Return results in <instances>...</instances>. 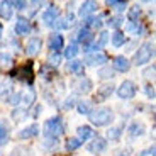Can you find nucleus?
Listing matches in <instances>:
<instances>
[{
	"mask_svg": "<svg viewBox=\"0 0 156 156\" xmlns=\"http://www.w3.org/2000/svg\"><path fill=\"white\" fill-rule=\"evenodd\" d=\"M73 24H75V16L73 14H68L66 17L61 19V22H58V26L61 29H70V27H73Z\"/></svg>",
	"mask_w": 156,
	"mask_h": 156,
	"instance_id": "obj_27",
	"label": "nucleus"
},
{
	"mask_svg": "<svg viewBox=\"0 0 156 156\" xmlns=\"http://www.w3.org/2000/svg\"><path fill=\"white\" fill-rule=\"evenodd\" d=\"M121 133H122V127H112V129H109V133H107V136H109V139L115 141V139H119Z\"/></svg>",
	"mask_w": 156,
	"mask_h": 156,
	"instance_id": "obj_38",
	"label": "nucleus"
},
{
	"mask_svg": "<svg viewBox=\"0 0 156 156\" xmlns=\"http://www.w3.org/2000/svg\"><path fill=\"white\" fill-rule=\"evenodd\" d=\"M153 55H154V44L153 43H144L139 49L136 51V55H134V65H137V66L146 65L148 61H151Z\"/></svg>",
	"mask_w": 156,
	"mask_h": 156,
	"instance_id": "obj_3",
	"label": "nucleus"
},
{
	"mask_svg": "<svg viewBox=\"0 0 156 156\" xmlns=\"http://www.w3.org/2000/svg\"><path fill=\"white\" fill-rule=\"evenodd\" d=\"M137 92V87L134 82H131V80H124V82L121 83V87L117 88V95L122 98V100H129V98H133L134 95H136Z\"/></svg>",
	"mask_w": 156,
	"mask_h": 156,
	"instance_id": "obj_4",
	"label": "nucleus"
},
{
	"mask_svg": "<svg viewBox=\"0 0 156 156\" xmlns=\"http://www.w3.org/2000/svg\"><path fill=\"white\" fill-rule=\"evenodd\" d=\"M76 92L78 94H87V92H90L92 90V82H90L88 78H82L80 82L76 83Z\"/></svg>",
	"mask_w": 156,
	"mask_h": 156,
	"instance_id": "obj_22",
	"label": "nucleus"
},
{
	"mask_svg": "<svg viewBox=\"0 0 156 156\" xmlns=\"http://www.w3.org/2000/svg\"><path fill=\"white\" fill-rule=\"evenodd\" d=\"M41 48H43V41L39 37H31L27 41V44H26V53L29 56H36L41 51Z\"/></svg>",
	"mask_w": 156,
	"mask_h": 156,
	"instance_id": "obj_10",
	"label": "nucleus"
},
{
	"mask_svg": "<svg viewBox=\"0 0 156 156\" xmlns=\"http://www.w3.org/2000/svg\"><path fill=\"white\" fill-rule=\"evenodd\" d=\"M85 24H87V27H94V29H98V27H102V22H100V19H95V17H92V16H88V17H87Z\"/></svg>",
	"mask_w": 156,
	"mask_h": 156,
	"instance_id": "obj_34",
	"label": "nucleus"
},
{
	"mask_svg": "<svg viewBox=\"0 0 156 156\" xmlns=\"http://www.w3.org/2000/svg\"><path fill=\"white\" fill-rule=\"evenodd\" d=\"M63 131H65V126H63V119L59 115L51 117L44 122V134L48 137H56L58 139V136H61Z\"/></svg>",
	"mask_w": 156,
	"mask_h": 156,
	"instance_id": "obj_2",
	"label": "nucleus"
},
{
	"mask_svg": "<svg viewBox=\"0 0 156 156\" xmlns=\"http://www.w3.org/2000/svg\"><path fill=\"white\" fill-rule=\"evenodd\" d=\"M76 131H78V139H82V141H87L94 136V129L90 126H80Z\"/></svg>",
	"mask_w": 156,
	"mask_h": 156,
	"instance_id": "obj_21",
	"label": "nucleus"
},
{
	"mask_svg": "<svg viewBox=\"0 0 156 156\" xmlns=\"http://www.w3.org/2000/svg\"><path fill=\"white\" fill-rule=\"evenodd\" d=\"M98 76H100L102 80H105V78H112L114 76V70H112V68H109V66L102 68V70L98 71Z\"/></svg>",
	"mask_w": 156,
	"mask_h": 156,
	"instance_id": "obj_39",
	"label": "nucleus"
},
{
	"mask_svg": "<svg viewBox=\"0 0 156 156\" xmlns=\"http://www.w3.org/2000/svg\"><path fill=\"white\" fill-rule=\"evenodd\" d=\"M58 16H59L58 7L51 5V7H48L46 10L43 12V20H44V24H48V26H53V20H56Z\"/></svg>",
	"mask_w": 156,
	"mask_h": 156,
	"instance_id": "obj_13",
	"label": "nucleus"
},
{
	"mask_svg": "<svg viewBox=\"0 0 156 156\" xmlns=\"http://www.w3.org/2000/svg\"><path fill=\"white\" fill-rule=\"evenodd\" d=\"M153 73H154V66L148 68V70L144 71V76H153Z\"/></svg>",
	"mask_w": 156,
	"mask_h": 156,
	"instance_id": "obj_44",
	"label": "nucleus"
},
{
	"mask_svg": "<svg viewBox=\"0 0 156 156\" xmlns=\"http://www.w3.org/2000/svg\"><path fill=\"white\" fill-rule=\"evenodd\" d=\"M73 102H75V98L73 97H70V98H66V102H65V105H63V107H65V109H71V107H73L75 105V104H73Z\"/></svg>",
	"mask_w": 156,
	"mask_h": 156,
	"instance_id": "obj_43",
	"label": "nucleus"
},
{
	"mask_svg": "<svg viewBox=\"0 0 156 156\" xmlns=\"http://www.w3.org/2000/svg\"><path fill=\"white\" fill-rule=\"evenodd\" d=\"M112 66L115 71H119V73H126V71H129V68H131V61H129L126 56H115L112 61Z\"/></svg>",
	"mask_w": 156,
	"mask_h": 156,
	"instance_id": "obj_8",
	"label": "nucleus"
},
{
	"mask_svg": "<svg viewBox=\"0 0 156 156\" xmlns=\"http://www.w3.org/2000/svg\"><path fill=\"white\" fill-rule=\"evenodd\" d=\"M129 134H131L133 137L143 136V134H144V126L141 124V122H133L131 127H129Z\"/></svg>",
	"mask_w": 156,
	"mask_h": 156,
	"instance_id": "obj_24",
	"label": "nucleus"
},
{
	"mask_svg": "<svg viewBox=\"0 0 156 156\" xmlns=\"http://www.w3.org/2000/svg\"><path fill=\"white\" fill-rule=\"evenodd\" d=\"M144 92H146V95H148L149 98H154V87H153V85H146L144 87Z\"/></svg>",
	"mask_w": 156,
	"mask_h": 156,
	"instance_id": "obj_42",
	"label": "nucleus"
},
{
	"mask_svg": "<svg viewBox=\"0 0 156 156\" xmlns=\"http://www.w3.org/2000/svg\"><path fill=\"white\" fill-rule=\"evenodd\" d=\"M27 117V110H24V109H16L14 112H12V119L16 122H20V121H24Z\"/></svg>",
	"mask_w": 156,
	"mask_h": 156,
	"instance_id": "obj_30",
	"label": "nucleus"
},
{
	"mask_svg": "<svg viewBox=\"0 0 156 156\" xmlns=\"http://www.w3.org/2000/svg\"><path fill=\"white\" fill-rule=\"evenodd\" d=\"M124 43H126L124 32H122V31H115V32H114V34H112V46L114 48H121Z\"/></svg>",
	"mask_w": 156,
	"mask_h": 156,
	"instance_id": "obj_26",
	"label": "nucleus"
},
{
	"mask_svg": "<svg viewBox=\"0 0 156 156\" xmlns=\"http://www.w3.org/2000/svg\"><path fill=\"white\" fill-rule=\"evenodd\" d=\"M76 109L80 114H83V115H90V112H92V102L90 100H82V102H78L76 104Z\"/></svg>",
	"mask_w": 156,
	"mask_h": 156,
	"instance_id": "obj_23",
	"label": "nucleus"
},
{
	"mask_svg": "<svg viewBox=\"0 0 156 156\" xmlns=\"http://www.w3.org/2000/svg\"><path fill=\"white\" fill-rule=\"evenodd\" d=\"M2 31H4V29H2V24H0V37H2Z\"/></svg>",
	"mask_w": 156,
	"mask_h": 156,
	"instance_id": "obj_46",
	"label": "nucleus"
},
{
	"mask_svg": "<svg viewBox=\"0 0 156 156\" xmlns=\"http://www.w3.org/2000/svg\"><path fill=\"white\" fill-rule=\"evenodd\" d=\"M107 24H109L110 27H114V29H119V27L122 26V17H119V16L110 17V19L107 20Z\"/></svg>",
	"mask_w": 156,
	"mask_h": 156,
	"instance_id": "obj_37",
	"label": "nucleus"
},
{
	"mask_svg": "<svg viewBox=\"0 0 156 156\" xmlns=\"http://www.w3.org/2000/svg\"><path fill=\"white\" fill-rule=\"evenodd\" d=\"M12 76L19 78V80H22V82H26V83H32V61L16 68V70L12 71Z\"/></svg>",
	"mask_w": 156,
	"mask_h": 156,
	"instance_id": "obj_5",
	"label": "nucleus"
},
{
	"mask_svg": "<svg viewBox=\"0 0 156 156\" xmlns=\"http://www.w3.org/2000/svg\"><path fill=\"white\" fill-rule=\"evenodd\" d=\"M88 151L92 153V154H100V153H104L105 151V148H107V141L104 139V137H94V141L90 143L88 146Z\"/></svg>",
	"mask_w": 156,
	"mask_h": 156,
	"instance_id": "obj_7",
	"label": "nucleus"
},
{
	"mask_svg": "<svg viewBox=\"0 0 156 156\" xmlns=\"http://www.w3.org/2000/svg\"><path fill=\"white\" fill-rule=\"evenodd\" d=\"M48 46H49L51 51L58 53V51L65 46V39H63V36L59 34V32H53V34L49 36V43H48Z\"/></svg>",
	"mask_w": 156,
	"mask_h": 156,
	"instance_id": "obj_9",
	"label": "nucleus"
},
{
	"mask_svg": "<svg viewBox=\"0 0 156 156\" xmlns=\"http://www.w3.org/2000/svg\"><path fill=\"white\" fill-rule=\"evenodd\" d=\"M59 61H61V56H59L58 53L55 55V51H53L49 56H48V65H49V66H58Z\"/></svg>",
	"mask_w": 156,
	"mask_h": 156,
	"instance_id": "obj_35",
	"label": "nucleus"
},
{
	"mask_svg": "<svg viewBox=\"0 0 156 156\" xmlns=\"http://www.w3.org/2000/svg\"><path fill=\"white\" fill-rule=\"evenodd\" d=\"M78 55V48L75 44H70L68 48H65V58L66 59H73Z\"/></svg>",
	"mask_w": 156,
	"mask_h": 156,
	"instance_id": "obj_32",
	"label": "nucleus"
},
{
	"mask_svg": "<svg viewBox=\"0 0 156 156\" xmlns=\"http://www.w3.org/2000/svg\"><path fill=\"white\" fill-rule=\"evenodd\" d=\"M119 2H121V0H107V5H109V7H115Z\"/></svg>",
	"mask_w": 156,
	"mask_h": 156,
	"instance_id": "obj_45",
	"label": "nucleus"
},
{
	"mask_svg": "<svg viewBox=\"0 0 156 156\" xmlns=\"http://www.w3.org/2000/svg\"><path fill=\"white\" fill-rule=\"evenodd\" d=\"M83 141L78 139V137H70V139L66 141V149L68 151H75V149H78L80 146H82Z\"/></svg>",
	"mask_w": 156,
	"mask_h": 156,
	"instance_id": "obj_29",
	"label": "nucleus"
},
{
	"mask_svg": "<svg viewBox=\"0 0 156 156\" xmlns=\"http://www.w3.org/2000/svg\"><path fill=\"white\" fill-rule=\"evenodd\" d=\"M12 56L10 55H7V53H2L0 55V66L2 68H10L12 66Z\"/></svg>",
	"mask_w": 156,
	"mask_h": 156,
	"instance_id": "obj_31",
	"label": "nucleus"
},
{
	"mask_svg": "<svg viewBox=\"0 0 156 156\" xmlns=\"http://www.w3.org/2000/svg\"><path fill=\"white\" fill-rule=\"evenodd\" d=\"M88 119H90V122L94 126H97V127L109 126L110 122L114 121V112L109 107H100V109H97V110H92Z\"/></svg>",
	"mask_w": 156,
	"mask_h": 156,
	"instance_id": "obj_1",
	"label": "nucleus"
},
{
	"mask_svg": "<svg viewBox=\"0 0 156 156\" xmlns=\"http://www.w3.org/2000/svg\"><path fill=\"white\" fill-rule=\"evenodd\" d=\"M29 29H31L29 19H26V17H19V19L16 20V34H17V36H24V34H27Z\"/></svg>",
	"mask_w": 156,
	"mask_h": 156,
	"instance_id": "obj_14",
	"label": "nucleus"
},
{
	"mask_svg": "<svg viewBox=\"0 0 156 156\" xmlns=\"http://www.w3.org/2000/svg\"><path fill=\"white\" fill-rule=\"evenodd\" d=\"M109 61L105 53H102V51H95L94 55H88L85 58V63L88 66H100V65H105Z\"/></svg>",
	"mask_w": 156,
	"mask_h": 156,
	"instance_id": "obj_6",
	"label": "nucleus"
},
{
	"mask_svg": "<svg viewBox=\"0 0 156 156\" xmlns=\"http://www.w3.org/2000/svg\"><path fill=\"white\" fill-rule=\"evenodd\" d=\"M76 39L80 41V43L83 44V46H87V44L94 39V34H92V31H90L88 27H82L80 31H78V36H76Z\"/></svg>",
	"mask_w": 156,
	"mask_h": 156,
	"instance_id": "obj_19",
	"label": "nucleus"
},
{
	"mask_svg": "<svg viewBox=\"0 0 156 156\" xmlns=\"http://www.w3.org/2000/svg\"><path fill=\"white\" fill-rule=\"evenodd\" d=\"M12 5V9H16V10H24V9L27 7V2L26 0H9Z\"/></svg>",
	"mask_w": 156,
	"mask_h": 156,
	"instance_id": "obj_36",
	"label": "nucleus"
},
{
	"mask_svg": "<svg viewBox=\"0 0 156 156\" xmlns=\"http://www.w3.org/2000/svg\"><path fill=\"white\" fill-rule=\"evenodd\" d=\"M141 16V9L139 5H134V7H131V10H129V20L131 22H137V17Z\"/></svg>",
	"mask_w": 156,
	"mask_h": 156,
	"instance_id": "obj_33",
	"label": "nucleus"
},
{
	"mask_svg": "<svg viewBox=\"0 0 156 156\" xmlns=\"http://www.w3.org/2000/svg\"><path fill=\"white\" fill-rule=\"evenodd\" d=\"M114 88H115L114 85H104V87H100V88L97 90V94H95V100H97V102H105L107 98L114 94Z\"/></svg>",
	"mask_w": 156,
	"mask_h": 156,
	"instance_id": "obj_12",
	"label": "nucleus"
},
{
	"mask_svg": "<svg viewBox=\"0 0 156 156\" xmlns=\"http://www.w3.org/2000/svg\"><path fill=\"white\" fill-rule=\"evenodd\" d=\"M126 31H127L129 34H134V36H143L144 27H143V24H139V22H129L127 26H126Z\"/></svg>",
	"mask_w": 156,
	"mask_h": 156,
	"instance_id": "obj_20",
	"label": "nucleus"
},
{
	"mask_svg": "<svg viewBox=\"0 0 156 156\" xmlns=\"http://www.w3.org/2000/svg\"><path fill=\"white\" fill-rule=\"evenodd\" d=\"M10 95H12V83L10 82L0 83V97L4 98V100H9Z\"/></svg>",
	"mask_w": 156,
	"mask_h": 156,
	"instance_id": "obj_25",
	"label": "nucleus"
},
{
	"mask_svg": "<svg viewBox=\"0 0 156 156\" xmlns=\"http://www.w3.org/2000/svg\"><path fill=\"white\" fill-rule=\"evenodd\" d=\"M9 137H10V127H9L7 121L0 119V148L4 144H7Z\"/></svg>",
	"mask_w": 156,
	"mask_h": 156,
	"instance_id": "obj_15",
	"label": "nucleus"
},
{
	"mask_svg": "<svg viewBox=\"0 0 156 156\" xmlns=\"http://www.w3.org/2000/svg\"><path fill=\"white\" fill-rule=\"evenodd\" d=\"M20 100H22V94H20V92L14 94V92H12V95L9 97V100H7V102H9V104H12V105H19Z\"/></svg>",
	"mask_w": 156,
	"mask_h": 156,
	"instance_id": "obj_40",
	"label": "nucleus"
},
{
	"mask_svg": "<svg viewBox=\"0 0 156 156\" xmlns=\"http://www.w3.org/2000/svg\"><path fill=\"white\" fill-rule=\"evenodd\" d=\"M12 14H14V9H12L10 2H9V0H4V2L0 4V19L10 20L12 19Z\"/></svg>",
	"mask_w": 156,
	"mask_h": 156,
	"instance_id": "obj_16",
	"label": "nucleus"
},
{
	"mask_svg": "<svg viewBox=\"0 0 156 156\" xmlns=\"http://www.w3.org/2000/svg\"><path fill=\"white\" fill-rule=\"evenodd\" d=\"M66 70L70 71V73H75L78 75V76H82L83 75V63L78 61V59H70L66 65Z\"/></svg>",
	"mask_w": 156,
	"mask_h": 156,
	"instance_id": "obj_18",
	"label": "nucleus"
},
{
	"mask_svg": "<svg viewBox=\"0 0 156 156\" xmlns=\"http://www.w3.org/2000/svg\"><path fill=\"white\" fill-rule=\"evenodd\" d=\"M98 7L97 0H87V2H83V5L80 7V10H78V16L80 17H88L92 12H95Z\"/></svg>",
	"mask_w": 156,
	"mask_h": 156,
	"instance_id": "obj_11",
	"label": "nucleus"
},
{
	"mask_svg": "<svg viewBox=\"0 0 156 156\" xmlns=\"http://www.w3.org/2000/svg\"><path fill=\"white\" fill-rule=\"evenodd\" d=\"M39 134V126L37 124H31L29 127H24L19 133V139H29V137H34Z\"/></svg>",
	"mask_w": 156,
	"mask_h": 156,
	"instance_id": "obj_17",
	"label": "nucleus"
},
{
	"mask_svg": "<svg viewBox=\"0 0 156 156\" xmlns=\"http://www.w3.org/2000/svg\"><path fill=\"white\" fill-rule=\"evenodd\" d=\"M53 73H55V70H53V66H49V65H44V66L41 68V76H44V78H51Z\"/></svg>",
	"mask_w": 156,
	"mask_h": 156,
	"instance_id": "obj_41",
	"label": "nucleus"
},
{
	"mask_svg": "<svg viewBox=\"0 0 156 156\" xmlns=\"http://www.w3.org/2000/svg\"><path fill=\"white\" fill-rule=\"evenodd\" d=\"M107 41H109V32L102 31V32H100V36H98V41H97V44H94L95 51H98L100 48H104V46H105V44H107Z\"/></svg>",
	"mask_w": 156,
	"mask_h": 156,
	"instance_id": "obj_28",
	"label": "nucleus"
}]
</instances>
